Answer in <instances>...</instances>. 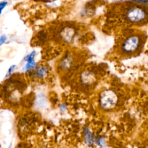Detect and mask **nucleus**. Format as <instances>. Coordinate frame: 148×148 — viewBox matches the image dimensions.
I'll list each match as a JSON object with an SVG mask.
<instances>
[{
	"label": "nucleus",
	"mask_w": 148,
	"mask_h": 148,
	"mask_svg": "<svg viewBox=\"0 0 148 148\" xmlns=\"http://www.w3.org/2000/svg\"><path fill=\"white\" fill-rule=\"evenodd\" d=\"M66 108V105H65L64 103H62V104H61V106H60V110L62 113H63V112H65Z\"/></svg>",
	"instance_id": "obj_17"
},
{
	"label": "nucleus",
	"mask_w": 148,
	"mask_h": 148,
	"mask_svg": "<svg viewBox=\"0 0 148 148\" xmlns=\"http://www.w3.org/2000/svg\"><path fill=\"white\" fill-rule=\"evenodd\" d=\"M90 1L91 2H96V1H100V0H90Z\"/></svg>",
	"instance_id": "obj_20"
},
{
	"label": "nucleus",
	"mask_w": 148,
	"mask_h": 148,
	"mask_svg": "<svg viewBox=\"0 0 148 148\" xmlns=\"http://www.w3.org/2000/svg\"><path fill=\"white\" fill-rule=\"evenodd\" d=\"M79 80L83 86H92L96 81L95 73L90 71H84L82 72L80 75Z\"/></svg>",
	"instance_id": "obj_7"
},
{
	"label": "nucleus",
	"mask_w": 148,
	"mask_h": 148,
	"mask_svg": "<svg viewBox=\"0 0 148 148\" xmlns=\"http://www.w3.org/2000/svg\"><path fill=\"white\" fill-rule=\"evenodd\" d=\"M119 102L117 93L112 89L103 90L99 95L98 103L101 109L104 111H110L114 109Z\"/></svg>",
	"instance_id": "obj_3"
},
{
	"label": "nucleus",
	"mask_w": 148,
	"mask_h": 148,
	"mask_svg": "<svg viewBox=\"0 0 148 148\" xmlns=\"http://www.w3.org/2000/svg\"><path fill=\"white\" fill-rule=\"evenodd\" d=\"M16 68V65L13 64V65H10L9 66V68H8V71L6 72V75H5V77L6 78H9V77H10L12 75V74L14 72Z\"/></svg>",
	"instance_id": "obj_12"
},
{
	"label": "nucleus",
	"mask_w": 148,
	"mask_h": 148,
	"mask_svg": "<svg viewBox=\"0 0 148 148\" xmlns=\"http://www.w3.org/2000/svg\"><path fill=\"white\" fill-rule=\"evenodd\" d=\"M83 136L85 143L88 146H91L94 142V137L91 130L88 128L86 127L83 131Z\"/></svg>",
	"instance_id": "obj_8"
},
{
	"label": "nucleus",
	"mask_w": 148,
	"mask_h": 148,
	"mask_svg": "<svg viewBox=\"0 0 148 148\" xmlns=\"http://www.w3.org/2000/svg\"><path fill=\"white\" fill-rule=\"evenodd\" d=\"M8 39V37L5 34H2L0 36V46L3 45Z\"/></svg>",
	"instance_id": "obj_16"
},
{
	"label": "nucleus",
	"mask_w": 148,
	"mask_h": 148,
	"mask_svg": "<svg viewBox=\"0 0 148 148\" xmlns=\"http://www.w3.org/2000/svg\"><path fill=\"white\" fill-rule=\"evenodd\" d=\"M77 34L76 27L71 24H66L62 27L58 32L59 39L62 42L69 44L73 42Z\"/></svg>",
	"instance_id": "obj_4"
},
{
	"label": "nucleus",
	"mask_w": 148,
	"mask_h": 148,
	"mask_svg": "<svg viewBox=\"0 0 148 148\" xmlns=\"http://www.w3.org/2000/svg\"><path fill=\"white\" fill-rule=\"evenodd\" d=\"M36 55V52L35 50L32 51L30 53L25 56V57L24 58V61L25 62H29L35 61V58Z\"/></svg>",
	"instance_id": "obj_11"
},
{
	"label": "nucleus",
	"mask_w": 148,
	"mask_h": 148,
	"mask_svg": "<svg viewBox=\"0 0 148 148\" xmlns=\"http://www.w3.org/2000/svg\"><path fill=\"white\" fill-rule=\"evenodd\" d=\"M123 17L128 24L141 25L148 21L147 6L134 4L125 9Z\"/></svg>",
	"instance_id": "obj_2"
},
{
	"label": "nucleus",
	"mask_w": 148,
	"mask_h": 148,
	"mask_svg": "<svg viewBox=\"0 0 148 148\" xmlns=\"http://www.w3.org/2000/svg\"><path fill=\"white\" fill-rule=\"evenodd\" d=\"M112 1L114 2H123L125 1L126 0H112Z\"/></svg>",
	"instance_id": "obj_19"
},
{
	"label": "nucleus",
	"mask_w": 148,
	"mask_h": 148,
	"mask_svg": "<svg viewBox=\"0 0 148 148\" xmlns=\"http://www.w3.org/2000/svg\"><path fill=\"white\" fill-rule=\"evenodd\" d=\"M46 104V99L45 97V95L40 94H38L37 96V98L36 99V106L39 108H43Z\"/></svg>",
	"instance_id": "obj_9"
},
{
	"label": "nucleus",
	"mask_w": 148,
	"mask_h": 148,
	"mask_svg": "<svg viewBox=\"0 0 148 148\" xmlns=\"http://www.w3.org/2000/svg\"><path fill=\"white\" fill-rule=\"evenodd\" d=\"M75 61V57L73 54L66 53L60 60L58 68L62 71H68L74 65Z\"/></svg>",
	"instance_id": "obj_5"
},
{
	"label": "nucleus",
	"mask_w": 148,
	"mask_h": 148,
	"mask_svg": "<svg viewBox=\"0 0 148 148\" xmlns=\"http://www.w3.org/2000/svg\"><path fill=\"white\" fill-rule=\"evenodd\" d=\"M144 36L141 34L132 32L125 36L119 46L120 52L124 56H133L143 47Z\"/></svg>",
	"instance_id": "obj_1"
},
{
	"label": "nucleus",
	"mask_w": 148,
	"mask_h": 148,
	"mask_svg": "<svg viewBox=\"0 0 148 148\" xmlns=\"http://www.w3.org/2000/svg\"><path fill=\"white\" fill-rule=\"evenodd\" d=\"M37 1L44 2V3H50L52 2H54L57 0H37Z\"/></svg>",
	"instance_id": "obj_18"
},
{
	"label": "nucleus",
	"mask_w": 148,
	"mask_h": 148,
	"mask_svg": "<svg viewBox=\"0 0 148 148\" xmlns=\"http://www.w3.org/2000/svg\"><path fill=\"white\" fill-rule=\"evenodd\" d=\"M95 142H96L97 144L100 146H104L105 145V139L102 137L98 138L97 140H95Z\"/></svg>",
	"instance_id": "obj_14"
},
{
	"label": "nucleus",
	"mask_w": 148,
	"mask_h": 148,
	"mask_svg": "<svg viewBox=\"0 0 148 148\" xmlns=\"http://www.w3.org/2000/svg\"><path fill=\"white\" fill-rule=\"evenodd\" d=\"M37 65V63L36 62L35 60L29 62H25L24 66L22 68V71L23 72H29V71L34 69L36 66Z\"/></svg>",
	"instance_id": "obj_10"
},
{
	"label": "nucleus",
	"mask_w": 148,
	"mask_h": 148,
	"mask_svg": "<svg viewBox=\"0 0 148 148\" xmlns=\"http://www.w3.org/2000/svg\"><path fill=\"white\" fill-rule=\"evenodd\" d=\"M8 4V2L6 1H3L0 2V16L1 15L3 9L7 6Z\"/></svg>",
	"instance_id": "obj_15"
},
{
	"label": "nucleus",
	"mask_w": 148,
	"mask_h": 148,
	"mask_svg": "<svg viewBox=\"0 0 148 148\" xmlns=\"http://www.w3.org/2000/svg\"><path fill=\"white\" fill-rule=\"evenodd\" d=\"M29 75L36 79H42L47 76L49 73V67L44 64L36 65V67L29 71Z\"/></svg>",
	"instance_id": "obj_6"
},
{
	"label": "nucleus",
	"mask_w": 148,
	"mask_h": 148,
	"mask_svg": "<svg viewBox=\"0 0 148 148\" xmlns=\"http://www.w3.org/2000/svg\"><path fill=\"white\" fill-rule=\"evenodd\" d=\"M132 3L142 5L145 6H148V0H130Z\"/></svg>",
	"instance_id": "obj_13"
}]
</instances>
